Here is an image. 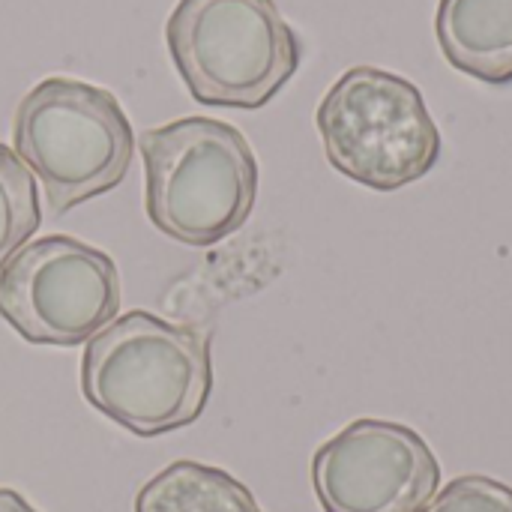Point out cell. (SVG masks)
<instances>
[{
  "mask_svg": "<svg viewBox=\"0 0 512 512\" xmlns=\"http://www.w3.org/2000/svg\"><path fill=\"white\" fill-rule=\"evenodd\" d=\"M0 512H36L18 492L12 489H0Z\"/></svg>",
  "mask_w": 512,
  "mask_h": 512,
  "instance_id": "obj_12",
  "label": "cell"
},
{
  "mask_svg": "<svg viewBox=\"0 0 512 512\" xmlns=\"http://www.w3.org/2000/svg\"><path fill=\"white\" fill-rule=\"evenodd\" d=\"M81 393L138 438L192 426L213 393L210 339L132 309L99 330L81 357Z\"/></svg>",
  "mask_w": 512,
  "mask_h": 512,
  "instance_id": "obj_1",
  "label": "cell"
},
{
  "mask_svg": "<svg viewBox=\"0 0 512 512\" xmlns=\"http://www.w3.org/2000/svg\"><path fill=\"white\" fill-rule=\"evenodd\" d=\"M315 123L327 162L375 192L417 183L444 150L420 87L378 66L348 69L321 99Z\"/></svg>",
  "mask_w": 512,
  "mask_h": 512,
  "instance_id": "obj_5",
  "label": "cell"
},
{
  "mask_svg": "<svg viewBox=\"0 0 512 512\" xmlns=\"http://www.w3.org/2000/svg\"><path fill=\"white\" fill-rule=\"evenodd\" d=\"M144 204L150 222L186 246L237 234L258 198V159L246 135L213 117H180L147 129Z\"/></svg>",
  "mask_w": 512,
  "mask_h": 512,
  "instance_id": "obj_2",
  "label": "cell"
},
{
  "mask_svg": "<svg viewBox=\"0 0 512 512\" xmlns=\"http://www.w3.org/2000/svg\"><path fill=\"white\" fill-rule=\"evenodd\" d=\"M15 156L42 183L54 216L117 189L135 135L117 96L78 78H45L15 108Z\"/></svg>",
  "mask_w": 512,
  "mask_h": 512,
  "instance_id": "obj_3",
  "label": "cell"
},
{
  "mask_svg": "<svg viewBox=\"0 0 512 512\" xmlns=\"http://www.w3.org/2000/svg\"><path fill=\"white\" fill-rule=\"evenodd\" d=\"M423 512H512V489L483 474H465L447 483Z\"/></svg>",
  "mask_w": 512,
  "mask_h": 512,
  "instance_id": "obj_11",
  "label": "cell"
},
{
  "mask_svg": "<svg viewBox=\"0 0 512 512\" xmlns=\"http://www.w3.org/2000/svg\"><path fill=\"white\" fill-rule=\"evenodd\" d=\"M117 264L96 246L48 234L0 270V318L30 345L90 342L120 312Z\"/></svg>",
  "mask_w": 512,
  "mask_h": 512,
  "instance_id": "obj_6",
  "label": "cell"
},
{
  "mask_svg": "<svg viewBox=\"0 0 512 512\" xmlns=\"http://www.w3.org/2000/svg\"><path fill=\"white\" fill-rule=\"evenodd\" d=\"M435 33L453 69L495 87L512 84V0H441Z\"/></svg>",
  "mask_w": 512,
  "mask_h": 512,
  "instance_id": "obj_8",
  "label": "cell"
},
{
  "mask_svg": "<svg viewBox=\"0 0 512 512\" xmlns=\"http://www.w3.org/2000/svg\"><path fill=\"white\" fill-rule=\"evenodd\" d=\"M165 42L195 102L246 111L264 108L303 57L276 0H177Z\"/></svg>",
  "mask_w": 512,
  "mask_h": 512,
  "instance_id": "obj_4",
  "label": "cell"
},
{
  "mask_svg": "<svg viewBox=\"0 0 512 512\" xmlns=\"http://www.w3.org/2000/svg\"><path fill=\"white\" fill-rule=\"evenodd\" d=\"M135 512H261V507L228 471L183 459L141 486Z\"/></svg>",
  "mask_w": 512,
  "mask_h": 512,
  "instance_id": "obj_9",
  "label": "cell"
},
{
  "mask_svg": "<svg viewBox=\"0 0 512 512\" xmlns=\"http://www.w3.org/2000/svg\"><path fill=\"white\" fill-rule=\"evenodd\" d=\"M312 486L324 512H423L441 465L411 426L366 417L315 450Z\"/></svg>",
  "mask_w": 512,
  "mask_h": 512,
  "instance_id": "obj_7",
  "label": "cell"
},
{
  "mask_svg": "<svg viewBox=\"0 0 512 512\" xmlns=\"http://www.w3.org/2000/svg\"><path fill=\"white\" fill-rule=\"evenodd\" d=\"M42 222L36 177L30 168L0 144V270L36 234Z\"/></svg>",
  "mask_w": 512,
  "mask_h": 512,
  "instance_id": "obj_10",
  "label": "cell"
}]
</instances>
